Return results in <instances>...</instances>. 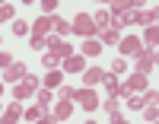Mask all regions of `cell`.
<instances>
[{
  "label": "cell",
  "instance_id": "5",
  "mask_svg": "<svg viewBox=\"0 0 159 124\" xmlns=\"http://www.w3.org/2000/svg\"><path fill=\"white\" fill-rule=\"evenodd\" d=\"M147 51L140 45V38H121V57L127 61V57H140V54Z\"/></svg>",
  "mask_w": 159,
  "mask_h": 124
},
{
  "label": "cell",
  "instance_id": "16",
  "mask_svg": "<svg viewBox=\"0 0 159 124\" xmlns=\"http://www.w3.org/2000/svg\"><path fill=\"white\" fill-rule=\"evenodd\" d=\"M102 86L108 89V99H115V95H118V86H121V83L115 80V73H105V76H102Z\"/></svg>",
  "mask_w": 159,
  "mask_h": 124
},
{
  "label": "cell",
  "instance_id": "38",
  "mask_svg": "<svg viewBox=\"0 0 159 124\" xmlns=\"http://www.w3.org/2000/svg\"><path fill=\"white\" fill-rule=\"evenodd\" d=\"M0 45H3V41H0Z\"/></svg>",
  "mask_w": 159,
  "mask_h": 124
},
{
  "label": "cell",
  "instance_id": "24",
  "mask_svg": "<svg viewBox=\"0 0 159 124\" xmlns=\"http://www.w3.org/2000/svg\"><path fill=\"white\" fill-rule=\"evenodd\" d=\"M127 108H147V99L143 95H127Z\"/></svg>",
  "mask_w": 159,
  "mask_h": 124
},
{
  "label": "cell",
  "instance_id": "22",
  "mask_svg": "<svg viewBox=\"0 0 159 124\" xmlns=\"http://www.w3.org/2000/svg\"><path fill=\"white\" fill-rule=\"evenodd\" d=\"M57 64H61V61H57V57H51L48 51L42 54V67H45V70H57Z\"/></svg>",
  "mask_w": 159,
  "mask_h": 124
},
{
  "label": "cell",
  "instance_id": "4",
  "mask_svg": "<svg viewBox=\"0 0 159 124\" xmlns=\"http://www.w3.org/2000/svg\"><path fill=\"white\" fill-rule=\"evenodd\" d=\"M25 76H29V70H25L22 61H13L7 70H3V83H19V80H25Z\"/></svg>",
  "mask_w": 159,
  "mask_h": 124
},
{
  "label": "cell",
  "instance_id": "15",
  "mask_svg": "<svg viewBox=\"0 0 159 124\" xmlns=\"http://www.w3.org/2000/svg\"><path fill=\"white\" fill-rule=\"evenodd\" d=\"M83 54H86V57H99V54H102V41L86 38V41H83Z\"/></svg>",
  "mask_w": 159,
  "mask_h": 124
},
{
  "label": "cell",
  "instance_id": "8",
  "mask_svg": "<svg viewBox=\"0 0 159 124\" xmlns=\"http://www.w3.org/2000/svg\"><path fill=\"white\" fill-rule=\"evenodd\" d=\"M51 29H54V16H42V19L32 22V35H38V38H45Z\"/></svg>",
  "mask_w": 159,
  "mask_h": 124
},
{
  "label": "cell",
  "instance_id": "17",
  "mask_svg": "<svg viewBox=\"0 0 159 124\" xmlns=\"http://www.w3.org/2000/svg\"><path fill=\"white\" fill-rule=\"evenodd\" d=\"M156 38H159V35H156V25H147V32H143V41H140V45H150L147 51H153V48H156Z\"/></svg>",
  "mask_w": 159,
  "mask_h": 124
},
{
  "label": "cell",
  "instance_id": "10",
  "mask_svg": "<svg viewBox=\"0 0 159 124\" xmlns=\"http://www.w3.org/2000/svg\"><path fill=\"white\" fill-rule=\"evenodd\" d=\"M64 70H67V73H83L86 70L83 54H70V57H64Z\"/></svg>",
  "mask_w": 159,
  "mask_h": 124
},
{
  "label": "cell",
  "instance_id": "34",
  "mask_svg": "<svg viewBox=\"0 0 159 124\" xmlns=\"http://www.w3.org/2000/svg\"><path fill=\"white\" fill-rule=\"evenodd\" d=\"M42 7H45V13H51V16H54V10H57V0H45Z\"/></svg>",
  "mask_w": 159,
  "mask_h": 124
},
{
  "label": "cell",
  "instance_id": "19",
  "mask_svg": "<svg viewBox=\"0 0 159 124\" xmlns=\"http://www.w3.org/2000/svg\"><path fill=\"white\" fill-rule=\"evenodd\" d=\"M35 99H38V108H42V112H48V105H51V89H38Z\"/></svg>",
  "mask_w": 159,
  "mask_h": 124
},
{
  "label": "cell",
  "instance_id": "2",
  "mask_svg": "<svg viewBox=\"0 0 159 124\" xmlns=\"http://www.w3.org/2000/svg\"><path fill=\"white\" fill-rule=\"evenodd\" d=\"M35 92H38V80L29 73L25 80H19V83H16V89H13V99H19V102H22V99H32Z\"/></svg>",
  "mask_w": 159,
  "mask_h": 124
},
{
  "label": "cell",
  "instance_id": "35",
  "mask_svg": "<svg viewBox=\"0 0 159 124\" xmlns=\"http://www.w3.org/2000/svg\"><path fill=\"white\" fill-rule=\"evenodd\" d=\"M32 48H48V41H45V38H38V35H32Z\"/></svg>",
  "mask_w": 159,
  "mask_h": 124
},
{
  "label": "cell",
  "instance_id": "33",
  "mask_svg": "<svg viewBox=\"0 0 159 124\" xmlns=\"http://www.w3.org/2000/svg\"><path fill=\"white\" fill-rule=\"evenodd\" d=\"M13 64V57H10V54L7 51H0V70H7V67Z\"/></svg>",
  "mask_w": 159,
  "mask_h": 124
},
{
  "label": "cell",
  "instance_id": "14",
  "mask_svg": "<svg viewBox=\"0 0 159 124\" xmlns=\"http://www.w3.org/2000/svg\"><path fill=\"white\" fill-rule=\"evenodd\" d=\"M121 86L127 89V92H140V89H147V76H140V73H134L127 83H121Z\"/></svg>",
  "mask_w": 159,
  "mask_h": 124
},
{
  "label": "cell",
  "instance_id": "30",
  "mask_svg": "<svg viewBox=\"0 0 159 124\" xmlns=\"http://www.w3.org/2000/svg\"><path fill=\"white\" fill-rule=\"evenodd\" d=\"M118 102H121V99H105V105H102V108H105L108 115H115V112H118Z\"/></svg>",
  "mask_w": 159,
  "mask_h": 124
},
{
  "label": "cell",
  "instance_id": "27",
  "mask_svg": "<svg viewBox=\"0 0 159 124\" xmlns=\"http://www.w3.org/2000/svg\"><path fill=\"white\" fill-rule=\"evenodd\" d=\"M124 70H127V61L124 57H115L111 61V73H124Z\"/></svg>",
  "mask_w": 159,
  "mask_h": 124
},
{
  "label": "cell",
  "instance_id": "7",
  "mask_svg": "<svg viewBox=\"0 0 159 124\" xmlns=\"http://www.w3.org/2000/svg\"><path fill=\"white\" fill-rule=\"evenodd\" d=\"M153 67H156V51H143L140 57H137V73H140V76H147Z\"/></svg>",
  "mask_w": 159,
  "mask_h": 124
},
{
  "label": "cell",
  "instance_id": "6",
  "mask_svg": "<svg viewBox=\"0 0 159 124\" xmlns=\"http://www.w3.org/2000/svg\"><path fill=\"white\" fill-rule=\"evenodd\" d=\"M48 54H51V57H57V61H64V57H70V54H73V48L67 45V41H64V38H51L48 41Z\"/></svg>",
  "mask_w": 159,
  "mask_h": 124
},
{
  "label": "cell",
  "instance_id": "1",
  "mask_svg": "<svg viewBox=\"0 0 159 124\" xmlns=\"http://www.w3.org/2000/svg\"><path fill=\"white\" fill-rule=\"evenodd\" d=\"M70 32L83 35V38H92V35H96V22H92V16H89V13H80V16L70 22Z\"/></svg>",
  "mask_w": 159,
  "mask_h": 124
},
{
  "label": "cell",
  "instance_id": "9",
  "mask_svg": "<svg viewBox=\"0 0 159 124\" xmlns=\"http://www.w3.org/2000/svg\"><path fill=\"white\" fill-rule=\"evenodd\" d=\"M102 76H105L102 67H86V70H83V86H86V89H92L96 83H102Z\"/></svg>",
  "mask_w": 159,
  "mask_h": 124
},
{
  "label": "cell",
  "instance_id": "12",
  "mask_svg": "<svg viewBox=\"0 0 159 124\" xmlns=\"http://www.w3.org/2000/svg\"><path fill=\"white\" fill-rule=\"evenodd\" d=\"M70 112H73V102L61 99V102H57V108H54V115H51V118H54V121H67V118H70Z\"/></svg>",
  "mask_w": 159,
  "mask_h": 124
},
{
  "label": "cell",
  "instance_id": "21",
  "mask_svg": "<svg viewBox=\"0 0 159 124\" xmlns=\"http://www.w3.org/2000/svg\"><path fill=\"white\" fill-rule=\"evenodd\" d=\"M13 13H16V7H13V3H0V22L13 19Z\"/></svg>",
  "mask_w": 159,
  "mask_h": 124
},
{
  "label": "cell",
  "instance_id": "31",
  "mask_svg": "<svg viewBox=\"0 0 159 124\" xmlns=\"http://www.w3.org/2000/svg\"><path fill=\"white\" fill-rule=\"evenodd\" d=\"M143 22H147V25H156V7L143 13Z\"/></svg>",
  "mask_w": 159,
  "mask_h": 124
},
{
  "label": "cell",
  "instance_id": "26",
  "mask_svg": "<svg viewBox=\"0 0 159 124\" xmlns=\"http://www.w3.org/2000/svg\"><path fill=\"white\" fill-rule=\"evenodd\" d=\"M38 118H45V112H42V108H25V121H38Z\"/></svg>",
  "mask_w": 159,
  "mask_h": 124
},
{
  "label": "cell",
  "instance_id": "18",
  "mask_svg": "<svg viewBox=\"0 0 159 124\" xmlns=\"http://www.w3.org/2000/svg\"><path fill=\"white\" fill-rule=\"evenodd\" d=\"M102 41H105V45H115V41H121V29H115V25H111V29H105V32H102Z\"/></svg>",
  "mask_w": 159,
  "mask_h": 124
},
{
  "label": "cell",
  "instance_id": "3",
  "mask_svg": "<svg viewBox=\"0 0 159 124\" xmlns=\"http://www.w3.org/2000/svg\"><path fill=\"white\" fill-rule=\"evenodd\" d=\"M73 99L80 102V108H83V112H96V108H99V95L92 92V89H86V86L80 89V92L73 95Z\"/></svg>",
  "mask_w": 159,
  "mask_h": 124
},
{
  "label": "cell",
  "instance_id": "36",
  "mask_svg": "<svg viewBox=\"0 0 159 124\" xmlns=\"http://www.w3.org/2000/svg\"><path fill=\"white\" fill-rule=\"evenodd\" d=\"M111 124H127V118H124L121 112H115V115H111Z\"/></svg>",
  "mask_w": 159,
  "mask_h": 124
},
{
  "label": "cell",
  "instance_id": "37",
  "mask_svg": "<svg viewBox=\"0 0 159 124\" xmlns=\"http://www.w3.org/2000/svg\"><path fill=\"white\" fill-rule=\"evenodd\" d=\"M83 124H96V121H83Z\"/></svg>",
  "mask_w": 159,
  "mask_h": 124
},
{
  "label": "cell",
  "instance_id": "29",
  "mask_svg": "<svg viewBox=\"0 0 159 124\" xmlns=\"http://www.w3.org/2000/svg\"><path fill=\"white\" fill-rule=\"evenodd\" d=\"M143 115H147V121H150V124H156V118H159L156 105H147V108H143Z\"/></svg>",
  "mask_w": 159,
  "mask_h": 124
},
{
  "label": "cell",
  "instance_id": "20",
  "mask_svg": "<svg viewBox=\"0 0 159 124\" xmlns=\"http://www.w3.org/2000/svg\"><path fill=\"white\" fill-rule=\"evenodd\" d=\"M61 86V73L57 70H48V76H45V89H57Z\"/></svg>",
  "mask_w": 159,
  "mask_h": 124
},
{
  "label": "cell",
  "instance_id": "11",
  "mask_svg": "<svg viewBox=\"0 0 159 124\" xmlns=\"http://www.w3.org/2000/svg\"><path fill=\"white\" fill-rule=\"evenodd\" d=\"M19 115H22V108H19V102H13V105L7 108V112L0 115V124H16V121H19Z\"/></svg>",
  "mask_w": 159,
  "mask_h": 124
},
{
  "label": "cell",
  "instance_id": "23",
  "mask_svg": "<svg viewBox=\"0 0 159 124\" xmlns=\"http://www.w3.org/2000/svg\"><path fill=\"white\" fill-rule=\"evenodd\" d=\"M54 32H57V35H67V32H70V22L61 19V16H54Z\"/></svg>",
  "mask_w": 159,
  "mask_h": 124
},
{
  "label": "cell",
  "instance_id": "13",
  "mask_svg": "<svg viewBox=\"0 0 159 124\" xmlns=\"http://www.w3.org/2000/svg\"><path fill=\"white\" fill-rule=\"evenodd\" d=\"M92 22H96V32H105V29H111V16H108V10H99L96 16H92Z\"/></svg>",
  "mask_w": 159,
  "mask_h": 124
},
{
  "label": "cell",
  "instance_id": "32",
  "mask_svg": "<svg viewBox=\"0 0 159 124\" xmlns=\"http://www.w3.org/2000/svg\"><path fill=\"white\" fill-rule=\"evenodd\" d=\"M143 99H147V105H156V99H159V92H156V89H147V92H143Z\"/></svg>",
  "mask_w": 159,
  "mask_h": 124
},
{
  "label": "cell",
  "instance_id": "25",
  "mask_svg": "<svg viewBox=\"0 0 159 124\" xmlns=\"http://www.w3.org/2000/svg\"><path fill=\"white\" fill-rule=\"evenodd\" d=\"M57 95H61V99H67V102H73L76 89H73V86H57Z\"/></svg>",
  "mask_w": 159,
  "mask_h": 124
},
{
  "label": "cell",
  "instance_id": "28",
  "mask_svg": "<svg viewBox=\"0 0 159 124\" xmlns=\"http://www.w3.org/2000/svg\"><path fill=\"white\" fill-rule=\"evenodd\" d=\"M25 32H32L29 22H13V35H25Z\"/></svg>",
  "mask_w": 159,
  "mask_h": 124
}]
</instances>
